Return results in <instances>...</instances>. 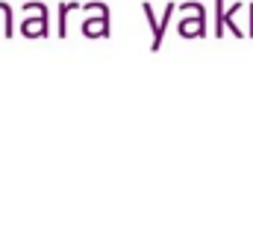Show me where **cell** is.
<instances>
[{
    "instance_id": "cell-1",
    "label": "cell",
    "mask_w": 253,
    "mask_h": 241,
    "mask_svg": "<svg viewBox=\"0 0 253 241\" xmlns=\"http://www.w3.org/2000/svg\"><path fill=\"white\" fill-rule=\"evenodd\" d=\"M21 9H24V15H30L27 21H21V36L24 39H44L50 33V9L39 0H30Z\"/></svg>"
},
{
    "instance_id": "cell-2",
    "label": "cell",
    "mask_w": 253,
    "mask_h": 241,
    "mask_svg": "<svg viewBox=\"0 0 253 241\" xmlns=\"http://www.w3.org/2000/svg\"><path fill=\"white\" fill-rule=\"evenodd\" d=\"M83 36H88V39H106L109 36V15H88L83 21Z\"/></svg>"
},
{
    "instance_id": "cell-3",
    "label": "cell",
    "mask_w": 253,
    "mask_h": 241,
    "mask_svg": "<svg viewBox=\"0 0 253 241\" xmlns=\"http://www.w3.org/2000/svg\"><path fill=\"white\" fill-rule=\"evenodd\" d=\"M80 9V3H59V36H68V12Z\"/></svg>"
},
{
    "instance_id": "cell-4",
    "label": "cell",
    "mask_w": 253,
    "mask_h": 241,
    "mask_svg": "<svg viewBox=\"0 0 253 241\" xmlns=\"http://www.w3.org/2000/svg\"><path fill=\"white\" fill-rule=\"evenodd\" d=\"M83 9H85L88 15H109L106 3H83Z\"/></svg>"
}]
</instances>
